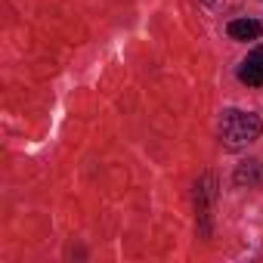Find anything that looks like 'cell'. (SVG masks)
<instances>
[{"label":"cell","mask_w":263,"mask_h":263,"mask_svg":"<svg viewBox=\"0 0 263 263\" xmlns=\"http://www.w3.org/2000/svg\"><path fill=\"white\" fill-rule=\"evenodd\" d=\"M260 130H263V124L251 111L232 108V111H226L220 118V140H223L226 149H245V146H251L260 137Z\"/></svg>","instance_id":"cell-1"},{"label":"cell","mask_w":263,"mask_h":263,"mask_svg":"<svg viewBox=\"0 0 263 263\" xmlns=\"http://www.w3.org/2000/svg\"><path fill=\"white\" fill-rule=\"evenodd\" d=\"M229 37L232 41H257L260 37V22H254V19H235V22H229Z\"/></svg>","instance_id":"cell-3"},{"label":"cell","mask_w":263,"mask_h":263,"mask_svg":"<svg viewBox=\"0 0 263 263\" xmlns=\"http://www.w3.org/2000/svg\"><path fill=\"white\" fill-rule=\"evenodd\" d=\"M251 59H254V62H260V65H263V47H254V53H251Z\"/></svg>","instance_id":"cell-5"},{"label":"cell","mask_w":263,"mask_h":263,"mask_svg":"<svg viewBox=\"0 0 263 263\" xmlns=\"http://www.w3.org/2000/svg\"><path fill=\"white\" fill-rule=\"evenodd\" d=\"M238 81L248 84V87H263V65L248 56V59L238 65Z\"/></svg>","instance_id":"cell-4"},{"label":"cell","mask_w":263,"mask_h":263,"mask_svg":"<svg viewBox=\"0 0 263 263\" xmlns=\"http://www.w3.org/2000/svg\"><path fill=\"white\" fill-rule=\"evenodd\" d=\"M204 4H214V0H204Z\"/></svg>","instance_id":"cell-6"},{"label":"cell","mask_w":263,"mask_h":263,"mask_svg":"<svg viewBox=\"0 0 263 263\" xmlns=\"http://www.w3.org/2000/svg\"><path fill=\"white\" fill-rule=\"evenodd\" d=\"M235 183L238 186H260L263 183V164L260 161H245V164H238V171H235Z\"/></svg>","instance_id":"cell-2"}]
</instances>
